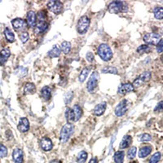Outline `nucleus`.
I'll list each match as a JSON object with an SVG mask.
<instances>
[{
  "label": "nucleus",
  "instance_id": "obj_1",
  "mask_svg": "<svg viewBox=\"0 0 163 163\" xmlns=\"http://www.w3.org/2000/svg\"><path fill=\"white\" fill-rule=\"evenodd\" d=\"M74 132V125L71 122H67L61 128L60 133V141L61 144H65L69 141Z\"/></svg>",
  "mask_w": 163,
  "mask_h": 163
},
{
  "label": "nucleus",
  "instance_id": "obj_2",
  "mask_svg": "<svg viewBox=\"0 0 163 163\" xmlns=\"http://www.w3.org/2000/svg\"><path fill=\"white\" fill-rule=\"evenodd\" d=\"M97 53H98L99 56L100 57L101 60L105 62L111 60V59L113 58V52H112L111 47L106 43H102L99 46Z\"/></svg>",
  "mask_w": 163,
  "mask_h": 163
},
{
  "label": "nucleus",
  "instance_id": "obj_3",
  "mask_svg": "<svg viewBox=\"0 0 163 163\" xmlns=\"http://www.w3.org/2000/svg\"><path fill=\"white\" fill-rule=\"evenodd\" d=\"M128 7L122 1H113L108 6V11L112 14H118L122 12H127Z\"/></svg>",
  "mask_w": 163,
  "mask_h": 163
},
{
  "label": "nucleus",
  "instance_id": "obj_4",
  "mask_svg": "<svg viewBox=\"0 0 163 163\" xmlns=\"http://www.w3.org/2000/svg\"><path fill=\"white\" fill-rule=\"evenodd\" d=\"M91 21L87 16H81L77 24V31L79 34H85L89 29Z\"/></svg>",
  "mask_w": 163,
  "mask_h": 163
},
{
  "label": "nucleus",
  "instance_id": "obj_5",
  "mask_svg": "<svg viewBox=\"0 0 163 163\" xmlns=\"http://www.w3.org/2000/svg\"><path fill=\"white\" fill-rule=\"evenodd\" d=\"M99 80H100V74L97 71H94L90 76L89 80L87 84V89L89 93H94L98 86Z\"/></svg>",
  "mask_w": 163,
  "mask_h": 163
},
{
  "label": "nucleus",
  "instance_id": "obj_6",
  "mask_svg": "<svg viewBox=\"0 0 163 163\" xmlns=\"http://www.w3.org/2000/svg\"><path fill=\"white\" fill-rule=\"evenodd\" d=\"M130 106V102L127 99H123L119 102L114 109V113L117 117H122L127 112Z\"/></svg>",
  "mask_w": 163,
  "mask_h": 163
},
{
  "label": "nucleus",
  "instance_id": "obj_7",
  "mask_svg": "<svg viewBox=\"0 0 163 163\" xmlns=\"http://www.w3.org/2000/svg\"><path fill=\"white\" fill-rule=\"evenodd\" d=\"M151 79V72L150 71H145V72L142 73L138 78L135 79V81L133 82L132 85L134 87V88H139L144 84V83H147Z\"/></svg>",
  "mask_w": 163,
  "mask_h": 163
},
{
  "label": "nucleus",
  "instance_id": "obj_8",
  "mask_svg": "<svg viewBox=\"0 0 163 163\" xmlns=\"http://www.w3.org/2000/svg\"><path fill=\"white\" fill-rule=\"evenodd\" d=\"M143 40L147 45H157L161 40V34L158 33H146L143 37Z\"/></svg>",
  "mask_w": 163,
  "mask_h": 163
},
{
  "label": "nucleus",
  "instance_id": "obj_9",
  "mask_svg": "<svg viewBox=\"0 0 163 163\" xmlns=\"http://www.w3.org/2000/svg\"><path fill=\"white\" fill-rule=\"evenodd\" d=\"M47 7L50 12H52L56 15L60 14L62 12L63 8H64L63 3L60 1H50L47 3Z\"/></svg>",
  "mask_w": 163,
  "mask_h": 163
},
{
  "label": "nucleus",
  "instance_id": "obj_10",
  "mask_svg": "<svg viewBox=\"0 0 163 163\" xmlns=\"http://www.w3.org/2000/svg\"><path fill=\"white\" fill-rule=\"evenodd\" d=\"M12 25L14 29L17 32H24L28 26L25 20L22 18H15L12 21Z\"/></svg>",
  "mask_w": 163,
  "mask_h": 163
},
{
  "label": "nucleus",
  "instance_id": "obj_11",
  "mask_svg": "<svg viewBox=\"0 0 163 163\" xmlns=\"http://www.w3.org/2000/svg\"><path fill=\"white\" fill-rule=\"evenodd\" d=\"M134 90H135V88L131 83H122L119 86V87L117 89V93L119 94L120 96H125L127 94L132 92Z\"/></svg>",
  "mask_w": 163,
  "mask_h": 163
},
{
  "label": "nucleus",
  "instance_id": "obj_12",
  "mask_svg": "<svg viewBox=\"0 0 163 163\" xmlns=\"http://www.w3.org/2000/svg\"><path fill=\"white\" fill-rule=\"evenodd\" d=\"M40 146L44 152H49L53 148V144L49 137L42 138L40 140Z\"/></svg>",
  "mask_w": 163,
  "mask_h": 163
},
{
  "label": "nucleus",
  "instance_id": "obj_13",
  "mask_svg": "<svg viewBox=\"0 0 163 163\" xmlns=\"http://www.w3.org/2000/svg\"><path fill=\"white\" fill-rule=\"evenodd\" d=\"M17 129L22 133H25L29 130V122L27 117H21L17 125Z\"/></svg>",
  "mask_w": 163,
  "mask_h": 163
},
{
  "label": "nucleus",
  "instance_id": "obj_14",
  "mask_svg": "<svg viewBox=\"0 0 163 163\" xmlns=\"http://www.w3.org/2000/svg\"><path fill=\"white\" fill-rule=\"evenodd\" d=\"M12 159L15 163H23L24 161V152L21 148H16L13 150Z\"/></svg>",
  "mask_w": 163,
  "mask_h": 163
},
{
  "label": "nucleus",
  "instance_id": "obj_15",
  "mask_svg": "<svg viewBox=\"0 0 163 163\" xmlns=\"http://www.w3.org/2000/svg\"><path fill=\"white\" fill-rule=\"evenodd\" d=\"M25 21L28 26H29V27H34V26L36 25L37 14L34 12V11H29L27 13Z\"/></svg>",
  "mask_w": 163,
  "mask_h": 163
},
{
  "label": "nucleus",
  "instance_id": "obj_16",
  "mask_svg": "<svg viewBox=\"0 0 163 163\" xmlns=\"http://www.w3.org/2000/svg\"><path fill=\"white\" fill-rule=\"evenodd\" d=\"M107 108V103L106 102H102V103L98 104L97 105L95 106L93 109V114L95 116L100 117L103 115L104 113L105 112Z\"/></svg>",
  "mask_w": 163,
  "mask_h": 163
},
{
  "label": "nucleus",
  "instance_id": "obj_17",
  "mask_svg": "<svg viewBox=\"0 0 163 163\" xmlns=\"http://www.w3.org/2000/svg\"><path fill=\"white\" fill-rule=\"evenodd\" d=\"M48 26H49V24L47 22H39L36 25L34 26V32L37 34H43L47 31Z\"/></svg>",
  "mask_w": 163,
  "mask_h": 163
},
{
  "label": "nucleus",
  "instance_id": "obj_18",
  "mask_svg": "<svg viewBox=\"0 0 163 163\" xmlns=\"http://www.w3.org/2000/svg\"><path fill=\"white\" fill-rule=\"evenodd\" d=\"M36 92V86L33 83H26L24 86L23 94L24 95H33Z\"/></svg>",
  "mask_w": 163,
  "mask_h": 163
},
{
  "label": "nucleus",
  "instance_id": "obj_19",
  "mask_svg": "<svg viewBox=\"0 0 163 163\" xmlns=\"http://www.w3.org/2000/svg\"><path fill=\"white\" fill-rule=\"evenodd\" d=\"M41 96L45 101L50 100V99L52 97V88L48 86H45L41 89Z\"/></svg>",
  "mask_w": 163,
  "mask_h": 163
},
{
  "label": "nucleus",
  "instance_id": "obj_20",
  "mask_svg": "<svg viewBox=\"0 0 163 163\" xmlns=\"http://www.w3.org/2000/svg\"><path fill=\"white\" fill-rule=\"evenodd\" d=\"M73 113V117H74V122H78L80 119L83 114V109L81 108L80 105L78 104H74L72 108Z\"/></svg>",
  "mask_w": 163,
  "mask_h": 163
},
{
  "label": "nucleus",
  "instance_id": "obj_21",
  "mask_svg": "<svg viewBox=\"0 0 163 163\" xmlns=\"http://www.w3.org/2000/svg\"><path fill=\"white\" fill-rule=\"evenodd\" d=\"M153 150V148L150 145H145L140 148V151H139V158H144L149 155Z\"/></svg>",
  "mask_w": 163,
  "mask_h": 163
},
{
  "label": "nucleus",
  "instance_id": "obj_22",
  "mask_svg": "<svg viewBox=\"0 0 163 163\" xmlns=\"http://www.w3.org/2000/svg\"><path fill=\"white\" fill-rule=\"evenodd\" d=\"M132 143V137L129 135H126L124 137L122 138V141L119 144V148L120 149H125L131 146Z\"/></svg>",
  "mask_w": 163,
  "mask_h": 163
},
{
  "label": "nucleus",
  "instance_id": "obj_23",
  "mask_svg": "<svg viewBox=\"0 0 163 163\" xmlns=\"http://www.w3.org/2000/svg\"><path fill=\"white\" fill-rule=\"evenodd\" d=\"M11 56L10 50L8 48H4L0 52V65H4L7 60Z\"/></svg>",
  "mask_w": 163,
  "mask_h": 163
},
{
  "label": "nucleus",
  "instance_id": "obj_24",
  "mask_svg": "<svg viewBox=\"0 0 163 163\" xmlns=\"http://www.w3.org/2000/svg\"><path fill=\"white\" fill-rule=\"evenodd\" d=\"M60 53H61V50L60 47L57 45H55L52 48V50H50L48 52V56L51 58H56V57L60 56Z\"/></svg>",
  "mask_w": 163,
  "mask_h": 163
},
{
  "label": "nucleus",
  "instance_id": "obj_25",
  "mask_svg": "<svg viewBox=\"0 0 163 163\" xmlns=\"http://www.w3.org/2000/svg\"><path fill=\"white\" fill-rule=\"evenodd\" d=\"M124 157L125 153L123 151H117L116 153H114V160L115 163H123L124 161Z\"/></svg>",
  "mask_w": 163,
  "mask_h": 163
},
{
  "label": "nucleus",
  "instance_id": "obj_26",
  "mask_svg": "<svg viewBox=\"0 0 163 163\" xmlns=\"http://www.w3.org/2000/svg\"><path fill=\"white\" fill-rule=\"evenodd\" d=\"M4 36L8 42L12 43L13 42H15V35L9 28H5L4 29Z\"/></svg>",
  "mask_w": 163,
  "mask_h": 163
},
{
  "label": "nucleus",
  "instance_id": "obj_27",
  "mask_svg": "<svg viewBox=\"0 0 163 163\" xmlns=\"http://www.w3.org/2000/svg\"><path fill=\"white\" fill-rule=\"evenodd\" d=\"M60 50L62 51L64 54H69L70 51H71V43L68 41L62 42H61V46H60Z\"/></svg>",
  "mask_w": 163,
  "mask_h": 163
},
{
  "label": "nucleus",
  "instance_id": "obj_28",
  "mask_svg": "<svg viewBox=\"0 0 163 163\" xmlns=\"http://www.w3.org/2000/svg\"><path fill=\"white\" fill-rule=\"evenodd\" d=\"M153 15L157 20H162L163 19V8L162 7H156L153 9Z\"/></svg>",
  "mask_w": 163,
  "mask_h": 163
},
{
  "label": "nucleus",
  "instance_id": "obj_29",
  "mask_svg": "<svg viewBox=\"0 0 163 163\" xmlns=\"http://www.w3.org/2000/svg\"><path fill=\"white\" fill-rule=\"evenodd\" d=\"M89 72H90V68L86 67L84 68L82 71H81L80 74H79V82L80 83H83L84 81L87 79V78L88 74H89Z\"/></svg>",
  "mask_w": 163,
  "mask_h": 163
},
{
  "label": "nucleus",
  "instance_id": "obj_30",
  "mask_svg": "<svg viewBox=\"0 0 163 163\" xmlns=\"http://www.w3.org/2000/svg\"><path fill=\"white\" fill-rule=\"evenodd\" d=\"M101 72L103 73H112V74H117L118 73L117 69L114 67V66H106V67L103 68L101 70Z\"/></svg>",
  "mask_w": 163,
  "mask_h": 163
},
{
  "label": "nucleus",
  "instance_id": "obj_31",
  "mask_svg": "<svg viewBox=\"0 0 163 163\" xmlns=\"http://www.w3.org/2000/svg\"><path fill=\"white\" fill-rule=\"evenodd\" d=\"M88 154L86 151H81L77 156V161L78 163H85L87 159Z\"/></svg>",
  "mask_w": 163,
  "mask_h": 163
},
{
  "label": "nucleus",
  "instance_id": "obj_32",
  "mask_svg": "<svg viewBox=\"0 0 163 163\" xmlns=\"http://www.w3.org/2000/svg\"><path fill=\"white\" fill-rule=\"evenodd\" d=\"M47 19V15L46 11L41 10L39 11L37 14V20L39 22H46V20Z\"/></svg>",
  "mask_w": 163,
  "mask_h": 163
},
{
  "label": "nucleus",
  "instance_id": "obj_33",
  "mask_svg": "<svg viewBox=\"0 0 163 163\" xmlns=\"http://www.w3.org/2000/svg\"><path fill=\"white\" fill-rule=\"evenodd\" d=\"M137 52L139 54L142 55L144 53H148V52H151V47L147 45V44H144V45H140V47L137 48Z\"/></svg>",
  "mask_w": 163,
  "mask_h": 163
},
{
  "label": "nucleus",
  "instance_id": "obj_34",
  "mask_svg": "<svg viewBox=\"0 0 163 163\" xmlns=\"http://www.w3.org/2000/svg\"><path fill=\"white\" fill-rule=\"evenodd\" d=\"M65 117L67 119L68 122H74V117H73V113L72 108H67L65 111Z\"/></svg>",
  "mask_w": 163,
  "mask_h": 163
},
{
  "label": "nucleus",
  "instance_id": "obj_35",
  "mask_svg": "<svg viewBox=\"0 0 163 163\" xmlns=\"http://www.w3.org/2000/svg\"><path fill=\"white\" fill-rule=\"evenodd\" d=\"M136 152H137V148L135 146H132L128 149L127 152V158L128 159H134L136 155Z\"/></svg>",
  "mask_w": 163,
  "mask_h": 163
},
{
  "label": "nucleus",
  "instance_id": "obj_36",
  "mask_svg": "<svg viewBox=\"0 0 163 163\" xmlns=\"http://www.w3.org/2000/svg\"><path fill=\"white\" fill-rule=\"evenodd\" d=\"M161 154L160 152H157L153 154L152 157L149 159V161L148 163H158L159 162V161L161 160Z\"/></svg>",
  "mask_w": 163,
  "mask_h": 163
},
{
  "label": "nucleus",
  "instance_id": "obj_37",
  "mask_svg": "<svg viewBox=\"0 0 163 163\" xmlns=\"http://www.w3.org/2000/svg\"><path fill=\"white\" fill-rule=\"evenodd\" d=\"M8 156V148L5 145L0 144V158H4Z\"/></svg>",
  "mask_w": 163,
  "mask_h": 163
},
{
  "label": "nucleus",
  "instance_id": "obj_38",
  "mask_svg": "<svg viewBox=\"0 0 163 163\" xmlns=\"http://www.w3.org/2000/svg\"><path fill=\"white\" fill-rule=\"evenodd\" d=\"M19 37H20L21 41L23 43H25L26 42L29 40V34L28 32L24 31L21 32V34H20V35H19Z\"/></svg>",
  "mask_w": 163,
  "mask_h": 163
},
{
  "label": "nucleus",
  "instance_id": "obj_39",
  "mask_svg": "<svg viewBox=\"0 0 163 163\" xmlns=\"http://www.w3.org/2000/svg\"><path fill=\"white\" fill-rule=\"evenodd\" d=\"M139 140L141 142H148V141H150L152 140V136L149 134H148V133H144V134H142V135H140Z\"/></svg>",
  "mask_w": 163,
  "mask_h": 163
},
{
  "label": "nucleus",
  "instance_id": "obj_40",
  "mask_svg": "<svg viewBox=\"0 0 163 163\" xmlns=\"http://www.w3.org/2000/svg\"><path fill=\"white\" fill-rule=\"evenodd\" d=\"M73 93L72 91H69L67 93L65 94V103L66 104H69L71 103V101L73 100Z\"/></svg>",
  "mask_w": 163,
  "mask_h": 163
},
{
  "label": "nucleus",
  "instance_id": "obj_41",
  "mask_svg": "<svg viewBox=\"0 0 163 163\" xmlns=\"http://www.w3.org/2000/svg\"><path fill=\"white\" fill-rule=\"evenodd\" d=\"M163 110V100L158 102V104L156 105V107L153 109L154 113H160Z\"/></svg>",
  "mask_w": 163,
  "mask_h": 163
},
{
  "label": "nucleus",
  "instance_id": "obj_42",
  "mask_svg": "<svg viewBox=\"0 0 163 163\" xmlns=\"http://www.w3.org/2000/svg\"><path fill=\"white\" fill-rule=\"evenodd\" d=\"M86 59H87V60L89 63L93 62L94 60H95V56H94V54L92 52H89L87 53V55H86Z\"/></svg>",
  "mask_w": 163,
  "mask_h": 163
},
{
  "label": "nucleus",
  "instance_id": "obj_43",
  "mask_svg": "<svg viewBox=\"0 0 163 163\" xmlns=\"http://www.w3.org/2000/svg\"><path fill=\"white\" fill-rule=\"evenodd\" d=\"M157 52L158 53H161L163 52V39H161L160 42L157 44Z\"/></svg>",
  "mask_w": 163,
  "mask_h": 163
},
{
  "label": "nucleus",
  "instance_id": "obj_44",
  "mask_svg": "<svg viewBox=\"0 0 163 163\" xmlns=\"http://www.w3.org/2000/svg\"><path fill=\"white\" fill-rule=\"evenodd\" d=\"M97 162H98V159H97L96 157H94V158H92L91 160L89 161V163H97Z\"/></svg>",
  "mask_w": 163,
  "mask_h": 163
},
{
  "label": "nucleus",
  "instance_id": "obj_45",
  "mask_svg": "<svg viewBox=\"0 0 163 163\" xmlns=\"http://www.w3.org/2000/svg\"><path fill=\"white\" fill-rule=\"evenodd\" d=\"M50 163H61L59 160H56V159H55V160L51 161V162Z\"/></svg>",
  "mask_w": 163,
  "mask_h": 163
},
{
  "label": "nucleus",
  "instance_id": "obj_46",
  "mask_svg": "<svg viewBox=\"0 0 163 163\" xmlns=\"http://www.w3.org/2000/svg\"><path fill=\"white\" fill-rule=\"evenodd\" d=\"M161 62L163 63V55L161 56Z\"/></svg>",
  "mask_w": 163,
  "mask_h": 163
}]
</instances>
